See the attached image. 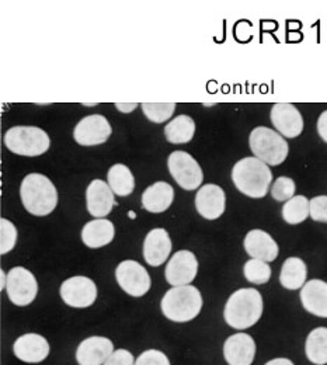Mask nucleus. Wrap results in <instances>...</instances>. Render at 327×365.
Instances as JSON below:
<instances>
[{
    "instance_id": "1",
    "label": "nucleus",
    "mask_w": 327,
    "mask_h": 365,
    "mask_svg": "<svg viewBox=\"0 0 327 365\" xmlns=\"http://www.w3.org/2000/svg\"><path fill=\"white\" fill-rule=\"evenodd\" d=\"M263 307V297L256 288H240L229 297L224 319L236 330H246L260 320Z\"/></svg>"
},
{
    "instance_id": "2",
    "label": "nucleus",
    "mask_w": 327,
    "mask_h": 365,
    "mask_svg": "<svg viewBox=\"0 0 327 365\" xmlns=\"http://www.w3.org/2000/svg\"><path fill=\"white\" fill-rule=\"evenodd\" d=\"M236 188L250 198H264L273 182V173L264 162L257 158H244L232 169Z\"/></svg>"
},
{
    "instance_id": "3",
    "label": "nucleus",
    "mask_w": 327,
    "mask_h": 365,
    "mask_svg": "<svg viewBox=\"0 0 327 365\" xmlns=\"http://www.w3.org/2000/svg\"><path fill=\"white\" fill-rule=\"evenodd\" d=\"M24 208L36 217L49 215L58 204V191L47 176L31 173L24 178L20 187Z\"/></svg>"
},
{
    "instance_id": "4",
    "label": "nucleus",
    "mask_w": 327,
    "mask_h": 365,
    "mask_svg": "<svg viewBox=\"0 0 327 365\" xmlns=\"http://www.w3.org/2000/svg\"><path fill=\"white\" fill-rule=\"evenodd\" d=\"M162 314L172 322L186 323L194 320L202 309V295L192 285L170 288L160 302Z\"/></svg>"
},
{
    "instance_id": "5",
    "label": "nucleus",
    "mask_w": 327,
    "mask_h": 365,
    "mask_svg": "<svg viewBox=\"0 0 327 365\" xmlns=\"http://www.w3.org/2000/svg\"><path fill=\"white\" fill-rule=\"evenodd\" d=\"M249 145L254 158L269 166H279L285 162L289 146L285 138L267 127H256L249 137Z\"/></svg>"
},
{
    "instance_id": "6",
    "label": "nucleus",
    "mask_w": 327,
    "mask_h": 365,
    "mask_svg": "<svg viewBox=\"0 0 327 365\" xmlns=\"http://www.w3.org/2000/svg\"><path fill=\"white\" fill-rule=\"evenodd\" d=\"M3 140L10 152L28 158L44 155L51 145L49 137L44 130L27 125L10 128L4 134Z\"/></svg>"
},
{
    "instance_id": "7",
    "label": "nucleus",
    "mask_w": 327,
    "mask_h": 365,
    "mask_svg": "<svg viewBox=\"0 0 327 365\" xmlns=\"http://www.w3.org/2000/svg\"><path fill=\"white\" fill-rule=\"evenodd\" d=\"M167 168L175 182L185 190L192 191L202 184L204 180L202 170L198 162L187 152H183V150L172 152L167 159Z\"/></svg>"
},
{
    "instance_id": "8",
    "label": "nucleus",
    "mask_w": 327,
    "mask_h": 365,
    "mask_svg": "<svg viewBox=\"0 0 327 365\" xmlns=\"http://www.w3.org/2000/svg\"><path fill=\"white\" fill-rule=\"evenodd\" d=\"M6 292L17 307L30 305L38 294V282L34 274L24 267H13L7 274Z\"/></svg>"
},
{
    "instance_id": "9",
    "label": "nucleus",
    "mask_w": 327,
    "mask_h": 365,
    "mask_svg": "<svg viewBox=\"0 0 327 365\" xmlns=\"http://www.w3.org/2000/svg\"><path fill=\"white\" fill-rule=\"evenodd\" d=\"M61 298L71 308L85 309L95 302L97 287L89 277L75 275L62 282Z\"/></svg>"
},
{
    "instance_id": "10",
    "label": "nucleus",
    "mask_w": 327,
    "mask_h": 365,
    "mask_svg": "<svg viewBox=\"0 0 327 365\" xmlns=\"http://www.w3.org/2000/svg\"><path fill=\"white\" fill-rule=\"evenodd\" d=\"M115 278L118 285L131 297H143L152 285L146 269L135 260L121 262L115 269Z\"/></svg>"
},
{
    "instance_id": "11",
    "label": "nucleus",
    "mask_w": 327,
    "mask_h": 365,
    "mask_svg": "<svg viewBox=\"0 0 327 365\" xmlns=\"http://www.w3.org/2000/svg\"><path fill=\"white\" fill-rule=\"evenodd\" d=\"M198 273V260L190 250H180L169 260L165 277L172 287L190 285Z\"/></svg>"
},
{
    "instance_id": "12",
    "label": "nucleus",
    "mask_w": 327,
    "mask_h": 365,
    "mask_svg": "<svg viewBox=\"0 0 327 365\" xmlns=\"http://www.w3.org/2000/svg\"><path fill=\"white\" fill-rule=\"evenodd\" d=\"M111 133V125L104 115L92 114L82 118L76 124L73 130V138L82 146H95L104 143Z\"/></svg>"
},
{
    "instance_id": "13",
    "label": "nucleus",
    "mask_w": 327,
    "mask_h": 365,
    "mask_svg": "<svg viewBox=\"0 0 327 365\" xmlns=\"http://www.w3.org/2000/svg\"><path fill=\"white\" fill-rule=\"evenodd\" d=\"M227 197L222 187L217 184H205L199 187L195 195V208L198 214L208 220L215 221L225 212Z\"/></svg>"
},
{
    "instance_id": "14",
    "label": "nucleus",
    "mask_w": 327,
    "mask_h": 365,
    "mask_svg": "<svg viewBox=\"0 0 327 365\" xmlns=\"http://www.w3.org/2000/svg\"><path fill=\"white\" fill-rule=\"evenodd\" d=\"M49 343L38 333L20 336L13 344L14 356L27 364H40L49 356Z\"/></svg>"
},
{
    "instance_id": "15",
    "label": "nucleus",
    "mask_w": 327,
    "mask_h": 365,
    "mask_svg": "<svg viewBox=\"0 0 327 365\" xmlns=\"http://www.w3.org/2000/svg\"><path fill=\"white\" fill-rule=\"evenodd\" d=\"M271 123L284 138L299 137L303 131V118L294 104H274L271 108Z\"/></svg>"
},
{
    "instance_id": "16",
    "label": "nucleus",
    "mask_w": 327,
    "mask_h": 365,
    "mask_svg": "<svg viewBox=\"0 0 327 365\" xmlns=\"http://www.w3.org/2000/svg\"><path fill=\"white\" fill-rule=\"evenodd\" d=\"M246 253L251 259H257L266 263L274 262L279 257L280 249L277 242L270 233L261 229H253L244 236L243 242Z\"/></svg>"
},
{
    "instance_id": "17",
    "label": "nucleus",
    "mask_w": 327,
    "mask_h": 365,
    "mask_svg": "<svg viewBox=\"0 0 327 365\" xmlns=\"http://www.w3.org/2000/svg\"><path fill=\"white\" fill-rule=\"evenodd\" d=\"M172 240L167 230L155 228L149 230L143 242V259L152 267L162 266L172 253Z\"/></svg>"
},
{
    "instance_id": "18",
    "label": "nucleus",
    "mask_w": 327,
    "mask_h": 365,
    "mask_svg": "<svg viewBox=\"0 0 327 365\" xmlns=\"http://www.w3.org/2000/svg\"><path fill=\"white\" fill-rule=\"evenodd\" d=\"M114 351V344L110 339L92 336L79 344L75 357L79 365H104Z\"/></svg>"
},
{
    "instance_id": "19",
    "label": "nucleus",
    "mask_w": 327,
    "mask_h": 365,
    "mask_svg": "<svg viewBox=\"0 0 327 365\" xmlns=\"http://www.w3.org/2000/svg\"><path fill=\"white\" fill-rule=\"evenodd\" d=\"M256 343L247 333H236L224 344V357L228 365H251L256 357Z\"/></svg>"
},
{
    "instance_id": "20",
    "label": "nucleus",
    "mask_w": 327,
    "mask_h": 365,
    "mask_svg": "<svg viewBox=\"0 0 327 365\" xmlns=\"http://www.w3.org/2000/svg\"><path fill=\"white\" fill-rule=\"evenodd\" d=\"M86 201L89 214L97 220L107 217L113 207L117 205L111 187L98 179L89 184L86 191Z\"/></svg>"
},
{
    "instance_id": "21",
    "label": "nucleus",
    "mask_w": 327,
    "mask_h": 365,
    "mask_svg": "<svg viewBox=\"0 0 327 365\" xmlns=\"http://www.w3.org/2000/svg\"><path fill=\"white\" fill-rule=\"evenodd\" d=\"M301 302L305 311L318 317L327 318V282L323 279H311L301 289Z\"/></svg>"
},
{
    "instance_id": "22",
    "label": "nucleus",
    "mask_w": 327,
    "mask_h": 365,
    "mask_svg": "<svg viewBox=\"0 0 327 365\" xmlns=\"http://www.w3.org/2000/svg\"><path fill=\"white\" fill-rule=\"evenodd\" d=\"M175 200V190L166 182H157L149 185L142 194V205L147 212L160 214L170 208Z\"/></svg>"
},
{
    "instance_id": "23",
    "label": "nucleus",
    "mask_w": 327,
    "mask_h": 365,
    "mask_svg": "<svg viewBox=\"0 0 327 365\" xmlns=\"http://www.w3.org/2000/svg\"><path fill=\"white\" fill-rule=\"evenodd\" d=\"M115 236L114 224L108 220H93L82 229V240L90 249H98L113 242Z\"/></svg>"
},
{
    "instance_id": "24",
    "label": "nucleus",
    "mask_w": 327,
    "mask_h": 365,
    "mask_svg": "<svg viewBox=\"0 0 327 365\" xmlns=\"http://www.w3.org/2000/svg\"><path fill=\"white\" fill-rule=\"evenodd\" d=\"M308 269L302 259L289 257L284 262L280 273L281 285L285 289H301L306 284Z\"/></svg>"
},
{
    "instance_id": "25",
    "label": "nucleus",
    "mask_w": 327,
    "mask_h": 365,
    "mask_svg": "<svg viewBox=\"0 0 327 365\" xmlns=\"http://www.w3.org/2000/svg\"><path fill=\"white\" fill-rule=\"evenodd\" d=\"M305 354L312 364H327V327H316L308 334Z\"/></svg>"
},
{
    "instance_id": "26",
    "label": "nucleus",
    "mask_w": 327,
    "mask_h": 365,
    "mask_svg": "<svg viewBox=\"0 0 327 365\" xmlns=\"http://www.w3.org/2000/svg\"><path fill=\"white\" fill-rule=\"evenodd\" d=\"M107 179L113 192L118 197H128L130 194H133L135 188V180H134L133 172L130 170L128 166L123 163H117L111 166L108 170Z\"/></svg>"
},
{
    "instance_id": "27",
    "label": "nucleus",
    "mask_w": 327,
    "mask_h": 365,
    "mask_svg": "<svg viewBox=\"0 0 327 365\" xmlns=\"http://www.w3.org/2000/svg\"><path fill=\"white\" fill-rule=\"evenodd\" d=\"M194 133H195V123L190 115L186 114L177 115L165 128L166 139L175 145L187 143L194 137Z\"/></svg>"
},
{
    "instance_id": "28",
    "label": "nucleus",
    "mask_w": 327,
    "mask_h": 365,
    "mask_svg": "<svg viewBox=\"0 0 327 365\" xmlns=\"http://www.w3.org/2000/svg\"><path fill=\"white\" fill-rule=\"evenodd\" d=\"M311 215V201L305 195H295L282 207V218L289 225L302 224Z\"/></svg>"
},
{
    "instance_id": "29",
    "label": "nucleus",
    "mask_w": 327,
    "mask_h": 365,
    "mask_svg": "<svg viewBox=\"0 0 327 365\" xmlns=\"http://www.w3.org/2000/svg\"><path fill=\"white\" fill-rule=\"evenodd\" d=\"M243 274L249 282L256 285H263V284H267L271 278V267L266 262L251 259L246 262L243 267Z\"/></svg>"
},
{
    "instance_id": "30",
    "label": "nucleus",
    "mask_w": 327,
    "mask_h": 365,
    "mask_svg": "<svg viewBox=\"0 0 327 365\" xmlns=\"http://www.w3.org/2000/svg\"><path fill=\"white\" fill-rule=\"evenodd\" d=\"M140 107L146 118L156 124L167 121L176 110L175 103H142Z\"/></svg>"
},
{
    "instance_id": "31",
    "label": "nucleus",
    "mask_w": 327,
    "mask_h": 365,
    "mask_svg": "<svg viewBox=\"0 0 327 365\" xmlns=\"http://www.w3.org/2000/svg\"><path fill=\"white\" fill-rule=\"evenodd\" d=\"M17 242V229L6 218L0 220V253L7 255L11 252Z\"/></svg>"
},
{
    "instance_id": "32",
    "label": "nucleus",
    "mask_w": 327,
    "mask_h": 365,
    "mask_svg": "<svg viewBox=\"0 0 327 365\" xmlns=\"http://www.w3.org/2000/svg\"><path fill=\"white\" fill-rule=\"evenodd\" d=\"M295 182L289 178H279L273 187H271V197L276 200V201H280V202H286L289 201L291 198L295 197Z\"/></svg>"
},
{
    "instance_id": "33",
    "label": "nucleus",
    "mask_w": 327,
    "mask_h": 365,
    "mask_svg": "<svg viewBox=\"0 0 327 365\" xmlns=\"http://www.w3.org/2000/svg\"><path fill=\"white\" fill-rule=\"evenodd\" d=\"M135 365H170V360L160 350H146L137 359Z\"/></svg>"
},
{
    "instance_id": "34",
    "label": "nucleus",
    "mask_w": 327,
    "mask_h": 365,
    "mask_svg": "<svg viewBox=\"0 0 327 365\" xmlns=\"http://www.w3.org/2000/svg\"><path fill=\"white\" fill-rule=\"evenodd\" d=\"M311 217L316 222L327 224V195H318L311 200Z\"/></svg>"
},
{
    "instance_id": "35",
    "label": "nucleus",
    "mask_w": 327,
    "mask_h": 365,
    "mask_svg": "<svg viewBox=\"0 0 327 365\" xmlns=\"http://www.w3.org/2000/svg\"><path fill=\"white\" fill-rule=\"evenodd\" d=\"M104 365H135V360L128 350L120 349V350H115L108 357V360L104 363Z\"/></svg>"
},
{
    "instance_id": "36",
    "label": "nucleus",
    "mask_w": 327,
    "mask_h": 365,
    "mask_svg": "<svg viewBox=\"0 0 327 365\" xmlns=\"http://www.w3.org/2000/svg\"><path fill=\"white\" fill-rule=\"evenodd\" d=\"M318 133L327 143V110L321 114L318 120Z\"/></svg>"
},
{
    "instance_id": "37",
    "label": "nucleus",
    "mask_w": 327,
    "mask_h": 365,
    "mask_svg": "<svg viewBox=\"0 0 327 365\" xmlns=\"http://www.w3.org/2000/svg\"><path fill=\"white\" fill-rule=\"evenodd\" d=\"M115 107H117L121 113H131V111H134V110L138 107V104H137V103H130V104L117 103V104H115Z\"/></svg>"
},
{
    "instance_id": "38",
    "label": "nucleus",
    "mask_w": 327,
    "mask_h": 365,
    "mask_svg": "<svg viewBox=\"0 0 327 365\" xmlns=\"http://www.w3.org/2000/svg\"><path fill=\"white\" fill-rule=\"evenodd\" d=\"M264 365H295L289 359H274Z\"/></svg>"
},
{
    "instance_id": "39",
    "label": "nucleus",
    "mask_w": 327,
    "mask_h": 365,
    "mask_svg": "<svg viewBox=\"0 0 327 365\" xmlns=\"http://www.w3.org/2000/svg\"><path fill=\"white\" fill-rule=\"evenodd\" d=\"M0 275H1V287H0V288H1V289H6V285H7V274L1 270Z\"/></svg>"
}]
</instances>
